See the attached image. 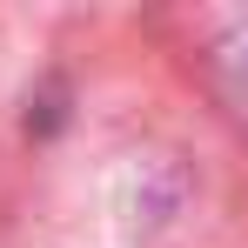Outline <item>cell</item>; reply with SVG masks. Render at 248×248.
Instances as JSON below:
<instances>
[{"instance_id":"1","label":"cell","mask_w":248,"mask_h":248,"mask_svg":"<svg viewBox=\"0 0 248 248\" xmlns=\"http://www.w3.org/2000/svg\"><path fill=\"white\" fill-rule=\"evenodd\" d=\"M208 81L228 101V114L248 127V7L208 20Z\"/></svg>"}]
</instances>
